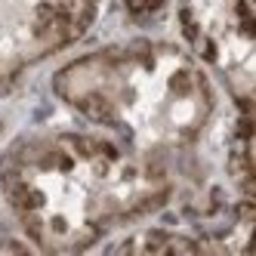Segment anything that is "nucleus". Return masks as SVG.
<instances>
[{
	"mask_svg": "<svg viewBox=\"0 0 256 256\" xmlns=\"http://www.w3.org/2000/svg\"><path fill=\"white\" fill-rule=\"evenodd\" d=\"M50 90L80 120L170 173L176 198L188 194L192 222L247 204L216 179L232 118H222L216 80L182 44L160 38L102 44L59 65Z\"/></svg>",
	"mask_w": 256,
	"mask_h": 256,
	"instance_id": "nucleus-1",
	"label": "nucleus"
},
{
	"mask_svg": "<svg viewBox=\"0 0 256 256\" xmlns=\"http://www.w3.org/2000/svg\"><path fill=\"white\" fill-rule=\"evenodd\" d=\"M176 179L102 130L44 126L0 148V198L40 253H84L176 200Z\"/></svg>",
	"mask_w": 256,
	"mask_h": 256,
	"instance_id": "nucleus-2",
	"label": "nucleus"
},
{
	"mask_svg": "<svg viewBox=\"0 0 256 256\" xmlns=\"http://www.w3.org/2000/svg\"><path fill=\"white\" fill-rule=\"evenodd\" d=\"M182 46L222 86L232 112H253L256 44L250 0H176Z\"/></svg>",
	"mask_w": 256,
	"mask_h": 256,
	"instance_id": "nucleus-3",
	"label": "nucleus"
},
{
	"mask_svg": "<svg viewBox=\"0 0 256 256\" xmlns=\"http://www.w3.org/2000/svg\"><path fill=\"white\" fill-rule=\"evenodd\" d=\"M105 0H0V93L78 46Z\"/></svg>",
	"mask_w": 256,
	"mask_h": 256,
	"instance_id": "nucleus-4",
	"label": "nucleus"
},
{
	"mask_svg": "<svg viewBox=\"0 0 256 256\" xmlns=\"http://www.w3.org/2000/svg\"><path fill=\"white\" fill-rule=\"evenodd\" d=\"M105 250H114V253H210L207 244L192 228H176V226H142L133 232H124V238H118Z\"/></svg>",
	"mask_w": 256,
	"mask_h": 256,
	"instance_id": "nucleus-5",
	"label": "nucleus"
},
{
	"mask_svg": "<svg viewBox=\"0 0 256 256\" xmlns=\"http://www.w3.org/2000/svg\"><path fill=\"white\" fill-rule=\"evenodd\" d=\"M126 16L136 22H154L160 19L164 12H167V6L173 4V0H120Z\"/></svg>",
	"mask_w": 256,
	"mask_h": 256,
	"instance_id": "nucleus-6",
	"label": "nucleus"
},
{
	"mask_svg": "<svg viewBox=\"0 0 256 256\" xmlns=\"http://www.w3.org/2000/svg\"><path fill=\"white\" fill-rule=\"evenodd\" d=\"M4 250H31V244L25 241V238H16V234L0 228V253Z\"/></svg>",
	"mask_w": 256,
	"mask_h": 256,
	"instance_id": "nucleus-7",
	"label": "nucleus"
}]
</instances>
